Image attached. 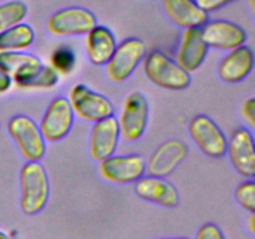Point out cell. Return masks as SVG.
<instances>
[{
    "mask_svg": "<svg viewBox=\"0 0 255 239\" xmlns=\"http://www.w3.org/2000/svg\"><path fill=\"white\" fill-rule=\"evenodd\" d=\"M20 208L22 213L34 216L44 209L49 201V176L39 162H26L20 171Z\"/></svg>",
    "mask_w": 255,
    "mask_h": 239,
    "instance_id": "6da1fadb",
    "label": "cell"
},
{
    "mask_svg": "<svg viewBox=\"0 0 255 239\" xmlns=\"http://www.w3.org/2000/svg\"><path fill=\"white\" fill-rule=\"evenodd\" d=\"M143 67L147 79L161 89L181 91L191 84V75L158 50L147 54Z\"/></svg>",
    "mask_w": 255,
    "mask_h": 239,
    "instance_id": "7a4b0ae2",
    "label": "cell"
},
{
    "mask_svg": "<svg viewBox=\"0 0 255 239\" xmlns=\"http://www.w3.org/2000/svg\"><path fill=\"white\" fill-rule=\"evenodd\" d=\"M7 132L27 162H37L44 157L46 144L34 120L24 115L14 116L7 123Z\"/></svg>",
    "mask_w": 255,
    "mask_h": 239,
    "instance_id": "3957f363",
    "label": "cell"
},
{
    "mask_svg": "<svg viewBox=\"0 0 255 239\" xmlns=\"http://www.w3.org/2000/svg\"><path fill=\"white\" fill-rule=\"evenodd\" d=\"M148 122V102L143 94L133 91L128 94L122 105L121 115L117 120L120 138L126 142H136L143 136Z\"/></svg>",
    "mask_w": 255,
    "mask_h": 239,
    "instance_id": "277c9868",
    "label": "cell"
},
{
    "mask_svg": "<svg viewBox=\"0 0 255 239\" xmlns=\"http://www.w3.org/2000/svg\"><path fill=\"white\" fill-rule=\"evenodd\" d=\"M146 55V45L142 40L129 37L119 44L106 62V75L112 82H124L133 74Z\"/></svg>",
    "mask_w": 255,
    "mask_h": 239,
    "instance_id": "5b68a950",
    "label": "cell"
},
{
    "mask_svg": "<svg viewBox=\"0 0 255 239\" xmlns=\"http://www.w3.org/2000/svg\"><path fill=\"white\" fill-rule=\"evenodd\" d=\"M69 102L72 112L79 119L97 122L114 115L111 101L104 95L95 92L84 84L74 85L70 90Z\"/></svg>",
    "mask_w": 255,
    "mask_h": 239,
    "instance_id": "8992f818",
    "label": "cell"
},
{
    "mask_svg": "<svg viewBox=\"0 0 255 239\" xmlns=\"http://www.w3.org/2000/svg\"><path fill=\"white\" fill-rule=\"evenodd\" d=\"M97 25L94 12L85 7H66L54 12L47 19L46 27L55 36L86 35Z\"/></svg>",
    "mask_w": 255,
    "mask_h": 239,
    "instance_id": "52a82bcc",
    "label": "cell"
},
{
    "mask_svg": "<svg viewBox=\"0 0 255 239\" xmlns=\"http://www.w3.org/2000/svg\"><path fill=\"white\" fill-rule=\"evenodd\" d=\"M191 138L206 156L221 158L227 153V137L218 124L206 115L193 117L188 124Z\"/></svg>",
    "mask_w": 255,
    "mask_h": 239,
    "instance_id": "ba28073f",
    "label": "cell"
},
{
    "mask_svg": "<svg viewBox=\"0 0 255 239\" xmlns=\"http://www.w3.org/2000/svg\"><path fill=\"white\" fill-rule=\"evenodd\" d=\"M146 171V161L141 154H114L100 162L99 172L107 182L126 184L136 182Z\"/></svg>",
    "mask_w": 255,
    "mask_h": 239,
    "instance_id": "9c48e42d",
    "label": "cell"
},
{
    "mask_svg": "<svg viewBox=\"0 0 255 239\" xmlns=\"http://www.w3.org/2000/svg\"><path fill=\"white\" fill-rule=\"evenodd\" d=\"M74 112L66 97H56L47 106L41 122L40 132L45 142H56L64 138L74 123Z\"/></svg>",
    "mask_w": 255,
    "mask_h": 239,
    "instance_id": "30bf717a",
    "label": "cell"
},
{
    "mask_svg": "<svg viewBox=\"0 0 255 239\" xmlns=\"http://www.w3.org/2000/svg\"><path fill=\"white\" fill-rule=\"evenodd\" d=\"M227 153L232 166L241 176L253 178L255 176V144L252 132L239 127L227 139Z\"/></svg>",
    "mask_w": 255,
    "mask_h": 239,
    "instance_id": "8fae6325",
    "label": "cell"
},
{
    "mask_svg": "<svg viewBox=\"0 0 255 239\" xmlns=\"http://www.w3.org/2000/svg\"><path fill=\"white\" fill-rule=\"evenodd\" d=\"M202 39L208 47L232 51L246 44L247 32L242 26L228 20L207 21L201 27Z\"/></svg>",
    "mask_w": 255,
    "mask_h": 239,
    "instance_id": "7c38bea8",
    "label": "cell"
},
{
    "mask_svg": "<svg viewBox=\"0 0 255 239\" xmlns=\"http://www.w3.org/2000/svg\"><path fill=\"white\" fill-rule=\"evenodd\" d=\"M188 147L181 139H168L159 144L146 163L148 176L164 178L186 158Z\"/></svg>",
    "mask_w": 255,
    "mask_h": 239,
    "instance_id": "4fadbf2b",
    "label": "cell"
},
{
    "mask_svg": "<svg viewBox=\"0 0 255 239\" xmlns=\"http://www.w3.org/2000/svg\"><path fill=\"white\" fill-rule=\"evenodd\" d=\"M120 141L117 119L114 116L95 122L89 141V153L94 161L101 162L114 156Z\"/></svg>",
    "mask_w": 255,
    "mask_h": 239,
    "instance_id": "5bb4252c",
    "label": "cell"
},
{
    "mask_svg": "<svg viewBox=\"0 0 255 239\" xmlns=\"http://www.w3.org/2000/svg\"><path fill=\"white\" fill-rule=\"evenodd\" d=\"M134 193L141 199L166 208H174L179 203V194L176 187L164 178L142 176L134 182Z\"/></svg>",
    "mask_w": 255,
    "mask_h": 239,
    "instance_id": "9a60e30c",
    "label": "cell"
},
{
    "mask_svg": "<svg viewBox=\"0 0 255 239\" xmlns=\"http://www.w3.org/2000/svg\"><path fill=\"white\" fill-rule=\"evenodd\" d=\"M208 49L202 39L201 29H186L177 50L176 62L184 71L191 74L203 64L208 55Z\"/></svg>",
    "mask_w": 255,
    "mask_h": 239,
    "instance_id": "2e32d148",
    "label": "cell"
},
{
    "mask_svg": "<svg viewBox=\"0 0 255 239\" xmlns=\"http://www.w3.org/2000/svg\"><path fill=\"white\" fill-rule=\"evenodd\" d=\"M254 69V52L249 46L242 45L232 50L221 61L218 75L227 84H237L249 76Z\"/></svg>",
    "mask_w": 255,
    "mask_h": 239,
    "instance_id": "e0dca14e",
    "label": "cell"
},
{
    "mask_svg": "<svg viewBox=\"0 0 255 239\" xmlns=\"http://www.w3.org/2000/svg\"><path fill=\"white\" fill-rule=\"evenodd\" d=\"M163 9L173 24L183 29H201L208 14L194 0H163Z\"/></svg>",
    "mask_w": 255,
    "mask_h": 239,
    "instance_id": "ac0fdd59",
    "label": "cell"
},
{
    "mask_svg": "<svg viewBox=\"0 0 255 239\" xmlns=\"http://www.w3.org/2000/svg\"><path fill=\"white\" fill-rule=\"evenodd\" d=\"M0 66L11 76L16 86L36 74L42 66L39 57L22 51L0 52Z\"/></svg>",
    "mask_w": 255,
    "mask_h": 239,
    "instance_id": "d6986e66",
    "label": "cell"
},
{
    "mask_svg": "<svg viewBox=\"0 0 255 239\" xmlns=\"http://www.w3.org/2000/svg\"><path fill=\"white\" fill-rule=\"evenodd\" d=\"M116 37L109 27L96 25L86 34V51L91 64L96 66L106 65L116 49Z\"/></svg>",
    "mask_w": 255,
    "mask_h": 239,
    "instance_id": "ffe728a7",
    "label": "cell"
},
{
    "mask_svg": "<svg viewBox=\"0 0 255 239\" xmlns=\"http://www.w3.org/2000/svg\"><path fill=\"white\" fill-rule=\"evenodd\" d=\"M34 30L27 24H19L0 32V52L22 51L34 42Z\"/></svg>",
    "mask_w": 255,
    "mask_h": 239,
    "instance_id": "44dd1931",
    "label": "cell"
},
{
    "mask_svg": "<svg viewBox=\"0 0 255 239\" xmlns=\"http://www.w3.org/2000/svg\"><path fill=\"white\" fill-rule=\"evenodd\" d=\"M27 15V6L20 0L4 2L0 5V32L21 24Z\"/></svg>",
    "mask_w": 255,
    "mask_h": 239,
    "instance_id": "7402d4cb",
    "label": "cell"
},
{
    "mask_svg": "<svg viewBox=\"0 0 255 239\" xmlns=\"http://www.w3.org/2000/svg\"><path fill=\"white\" fill-rule=\"evenodd\" d=\"M59 82V74L51 66L42 65L41 69L32 75L30 79L22 82L17 87L20 89H51Z\"/></svg>",
    "mask_w": 255,
    "mask_h": 239,
    "instance_id": "603a6c76",
    "label": "cell"
},
{
    "mask_svg": "<svg viewBox=\"0 0 255 239\" xmlns=\"http://www.w3.org/2000/svg\"><path fill=\"white\" fill-rule=\"evenodd\" d=\"M234 197L239 206L246 211L255 212V184L253 181H247L239 184L234 191Z\"/></svg>",
    "mask_w": 255,
    "mask_h": 239,
    "instance_id": "cb8c5ba5",
    "label": "cell"
},
{
    "mask_svg": "<svg viewBox=\"0 0 255 239\" xmlns=\"http://www.w3.org/2000/svg\"><path fill=\"white\" fill-rule=\"evenodd\" d=\"M75 55L67 47H60L56 51L52 54L51 56V64L52 69L59 74H69L72 71L75 66Z\"/></svg>",
    "mask_w": 255,
    "mask_h": 239,
    "instance_id": "d4e9b609",
    "label": "cell"
},
{
    "mask_svg": "<svg viewBox=\"0 0 255 239\" xmlns=\"http://www.w3.org/2000/svg\"><path fill=\"white\" fill-rule=\"evenodd\" d=\"M196 239H226V237L217 224L207 223L197 231Z\"/></svg>",
    "mask_w": 255,
    "mask_h": 239,
    "instance_id": "484cf974",
    "label": "cell"
},
{
    "mask_svg": "<svg viewBox=\"0 0 255 239\" xmlns=\"http://www.w3.org/2000/svg\"><path fill=\"white\" fill-rule=\"evenodd\" d=\"M194 1L198 4V6L202 10H204L208 14V12H213L222 9V7L236 1V0H194Z\"/></svg>",
    "mask_w": 255,
    "mask_h": 239,
    "instance_id": "4316f807",
    "label": "cell"
},
{
    "mask_svg": "<svg viewBox=\"0 0 255 239\" xmlns=\"http://www.w3.org/2000/svg\"><path fill=\"white\" fill-rule=\"evenodd\" d=\"M242 116L244 117L247 122L251 124V127H255V99L251 97V99L246 100L242 104Z\"/></svg>",
    "mask_w": 255,
    "mask_h": 239,
    "instance_id": "83f0119b",
    "label": "cell"
},
{
    "mask_svg": "<svg viewBox=\"0 0 255 239\" xmlns=\"http://www.w3.org/2000/svg\"><path fill=\"white\" fill-rule=\"evenodd\" d=\"M12 79L1 66H0V94H4L11 87Z\"/></svg>",
    "mask_w": 255,
    "mask_h": 239,
    "instance_id": "f1b7e54d",
    "label": "cell"
},
{
    "mask_svg": "<svg viewBox=\"0 0 255 239\" xmlns=\"http://www.w3.org/2000/svg\"><path fill=\"white\" fill-rule=\"evenodd\" d=\"M254 221H255L254 213H251V217H249V219H248V227H249V231H251L252 234H255Z\"/></svg>",
    "mask_w": 255,
    "mask_h": 239,
    "instance_id": "f546056e",
    "label": "cell"
},
{
    "mask_svg": "<svg viewBox=\"0 0 255 239\" xmlns=\"http://www.w3.org/2000/svg\"><path fill=\"white\" fill-rule=\"evenodd\" d=\"M0 239H10V238H9V237L6 236V234L4 233V232L0 231Z\"/></svg>",
    "mask_w": 255,
    "mask_h": 239,
    "instance_id": "4dcf8cb0",
    "label": "cell"
},
{
    "mask_svg": "<svg viewBox=\"0 0 255 239\" xmlns=\"http://www.w3.org/2000/svg\"><path fill=\"white\" fill-rule=\"evenodd\" d=\"M157 239H188V238H174V237H166V238H157Z\"/></svg>",
    "mask_w": 255,
    "mask_h": 239,
    "instance_id": "1f68e13d",
    "label": "cell"
},
{
    "mask_svg": "<svg viewBox=\"0 0 255 239\" xmlns=\"http://www.w3.org/2000/svg\"><path fill=\"white\" fill-rule=\"evenodd\" d=\"M249 4H251L252 11H254V0H249Z\"/></svg>",
    "mask_w": 255,
    "mask_h": 239,
    "instance_id": "d6a6232c",
    "label": "cell"
}]
</instances>
